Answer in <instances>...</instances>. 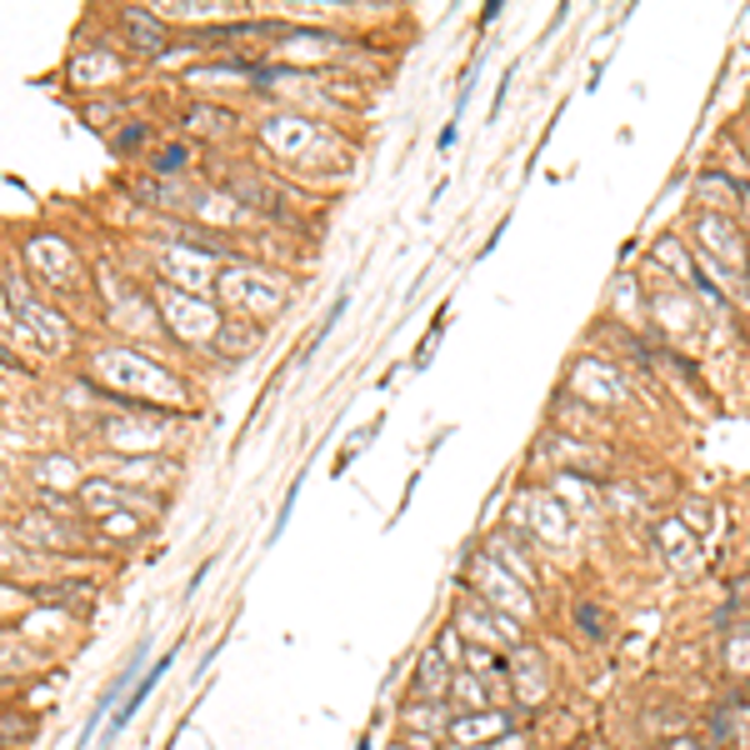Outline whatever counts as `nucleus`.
Returning <instances> with one entry per match:
<instances>
[{"instance_id": "obj_1", "label": "nucleus", "mask_w": 750, "mask_h": 750, "mask_svg": "<svg viewBox=\"0 0 750 750\" xmlns=\"http://www.w3.org/2000/svg\"><path fill=\"white\" fill-rule=\"evenodd\" d=\"M450 686H456V670H450V660L436 650H426L416 666V700L420 706H440V700L450 696Z\"/></svg>"}, {"instance_id": "obj_2", "label": "nucleus", "mask_w": 750, "mask_h": 750, "mask_svg": "<svg viewBox=\"0 0 750 750\" xmlns=\"http://www.w3.org/2000/svg\"><path fill=\"white\" fill-rule=\"evenodd\" d=\"M506 670H510V680H516V696L526 700V706L546 700V660H540L536 650L516 646V650H510V660H506Z\"/></svg>"}, {"instance_id": "obj_3", "label": "nucleus", "mask_w": 750, "mask_h": 750, "mask_svg": "<svg viewBox=\"0 0 750 750\" xmlns=\"http://www.w3.org/2000/svg\"><path fill=\"white\" fill-rule=\"evenodd\" d=\"M500 680H480L476 670H456V686H450V700L460 706V716H480V710H496Z\"/></svg>"}, {"instance_id": "obj_4", "label": "nucleus", "mask_w": 750, "mask_h": 750, "mask_svg": "<svg viewBox=\"0 0 750 750\" xmlns=\"http://www.w3.org/2000/svg\"><path fill=\"white\" fill-rule=\"evenodd\" d=\"M510 730L506 710H480V716H456L450 720V736L456 746H480V740H500Z\"/></svg>"}, {"instance_id": "obj_5", "label": "nucleus", "mask_w": 750, "mask_h": 750, "mask_svg": "<svg viewBox=\"0 0 750 750\" xmlns=\"http://www.w3.org/2000/svg\"><path fill=\"white\" fill-rule=\"evenodd\" d=\"M440 720H446V710H440V706H420V700H416V706L406 710V726L416 730V736H436Z\"/></svg>"}, {"instance_id": "obj_6", "label": "nucleus", "mask_w": 750, "mask_h": 750, "mask_svg": "<svg viewBox=\"0 0 750 750\" xmlns=\"http://www.w3.org/2000/svg\"><path fill=\"white\" fill-rule=\"evenodd\" d=\"M670 750H700V746H696V740H676V746H670Z\"/></svg>"}, {"instance_id": "obj_7", "label": "nucleus", "mask_w": 750, "mask_h": 750, "mask_svg": "<svg viewBox=\"0 0 750 750\" xmlns=\"http://www.w3.org/2000/svg\"><path fill=\"white\" fill-rule=\"evenodd\" d=\"M450 750H470V746H450Z\"/></svg>"}]
</instances>
